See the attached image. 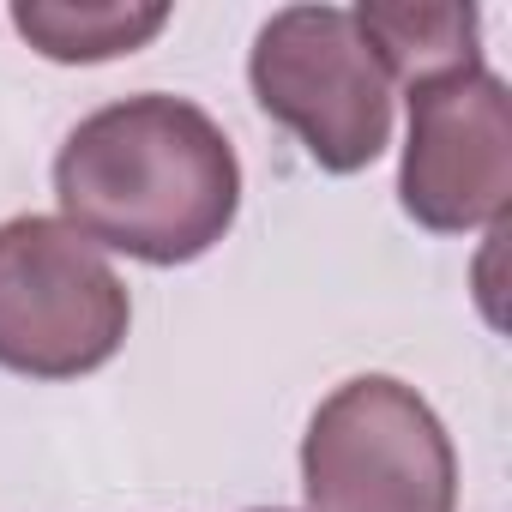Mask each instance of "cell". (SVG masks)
Returning <instances> with one entry per match:
<instances>
[{
	"label": "cell",
	"instance_id": "1",
	"mask_svg": "<svg viewBox=\"0 0 512 512\" xmlns=\"http://www.w3.org/2000/svg\"><path fill=\"white\" fill-rule=\"evenodd\" d=\"M61 223L145 266L211 253L241 211L229 133L187 97L139 91L85 115L55 157Z\"/></svg>",
	"mask_w": 512,
	"mask_h": 512
},
{
	"label": "cell",
	"instance_id": "2",
	"mask_svg": "<svg viewBox=\"0 0 512 512\" xmlns=\"http://www.w3.org/2000/svg\"><path fill=\"white\" fill-rule=\"evenodd\" d=\"M302 494L308 512H458V452L416 386L356 374L302 434Z\"/></svg>",
	"mask_w": 512,
	"mask_h": 512
},
{
	"label": "cell",
	"instance_id": "3",
	"mask_svg": "<svg viewBox=\"0 0 512 512\" xmlns=\"http://www.w3.org/2000/svg\"><path fill=\"white\" fill-rule=\"evenodd\" d=\"M133 302L103 247L61 217L0 223V368L25 380H79L115 362Z\"/></svg>",
	"mask_w": 512,
	"mask_h": 512
},
{
	"label": "cell",
	"instance_id": "4",
	"mask_svg": "<svg viewBox=\"0 0 512 512\" xmlns=\"http://www.w3.org/2000/svg\"><path fill=\"white\" fill-rule=\"evenodd\" d=\"M247 85L326 175H356L392 145V79L350 7H284L260 25Z\"/></svg>",
	"mask_w": 512,
	"mask_h": 512
},
{
	"label": "cell",
	"instance_id": "5",
	"mask_svg": "<svg viewBox=\"0 0 512 512\" xmlns=\"http://www.w3.org/2000/svg\"><path fill=\"white\" fill-rule=\"evenodd\" d=\"M398 205L434 235H470L512 205V97L488 67L410 85Z\"/></svg>",
	"mask_w": 512,
	"mask_h": 512
},
{
	"label": "cell",
	"instance_id": "6",
	"mask_svg": "<svg viewBox=\"0 0 512 512\" xmlns=\"http://www.w3.org/2000/svg\"><path fill=\"white\" fill-rule=\"evenodd\" d=\"M356 25L368 49L380 55L386 79L404 91L422 79L458 73V67H482L476 7H452V0H368V7H356Z\"/></svg>",
	"mask_w": 512,
	"mask_h": 512
},
{
	"label": "cell",
	"instance_id": "7",
	"mask_svg": "<svg viewBox=\"0 0 512 512\" xmlns=\"http://www.w3.org/2000/svg\"><path fill=\"white\" fill-rule=\"evenodd\" d=\"M13 25L37 55L79 67V61H115V55L145 49L169 25V7L163 0H79V7L25 0V7H13Z\"/></svg>",
	"mask_w": 512,
	"mask_h": 512
},
{
	"label": "cell",
	"instance_id": "8",
	"mask_svg": "<svg viewBox=\"0 0 512 512\" xmlns=\"http://www.w3.org/2000/svg\"><path fill=\"white\" fill-rule=\"evenodd\" d=\"M253 512H284V506H253Z\"/></svg>",
	"mask_w": 512,
	"mask_h": 512
}]
</instances>
